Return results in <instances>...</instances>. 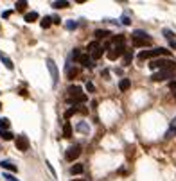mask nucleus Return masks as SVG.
Returning a JSON list of instances; mask_svg holds the SVG:
<instances>
[{"label":"nucleus","instance_id":"dca6fc26","mask_svg":"<svg viewBox=\"0 0 176 181\" xmlns=\"http://www.w3.org/2000/svg\"><path fill=\"white\" fill-rule=\"evenodd\" d=\"M129 86H131V81H129V79H122L120 82H119V90H120V92L129 90Z\"/></svg>","mask_w":176,"mask_h":181},{"label":"nucleus","instance_id":"c756f323","mask_svg":"<svg viewBox=\"0 0 176 181\" xmlns=\"http://www.w3.org/2000/svg\"><path fill=\"white\" fill-rule=\"evenodd\" d=\"M79 58H81V50H79V49H74V50H72V59L78 61Z\"/></svg>","mask_w":176,"mask_h":181},{"label":"nucleus","instance_id":"a211bd4d","mask_svg":"<svg viewBox=\"0 0 176 181\" xmlns=\"http://www.w3.org/2000/svg\"><path fill=\"white\" fill-rule=\"evenodd\" d=\"M94 34H95V38H97V40H101V38H108V36H110V31H104V29H97V31H95Z\"/></svg>","mask_w":176,"mask_h":181},{"label":"nucleus","instance_id":"39448f33","mask_svg":"<svg viewBox=\"0 0 176 181\" xmlns=\"http://www.w3.org/2000/svg\"><path fill=\"white\" fill-rule=\"evenodd\" d=\"M174 68H167V70H157L153 75H151V79L155 81V82H160V81H165L169 79V77H173L174 75Z\"/></svg>","mask_w":176,"mask_h":181},{"label":"nucleus","instance_id":"ea45409f","mask_svg":"<svg viewBox=\"0 0 176 181\" xmlns=\"http://www.w3.org/2000/svg\"><path fill=\"white\" fill-rule=\"evenodd\" d=\"M72 181H85V179H72Z\"/></svg>","mask_w":176,"mask_h":181},{"label":"nucleus","instance_id":"393cba45","mask_svg":"<svg viewBox=\"0 0 176 181\" xmlns=\"http://www.w3.org/2000/svg\"><path fill=\"white\" fill-rule=\"evenodd\" d=\"M36 18H38V13H27V15H25V22H27V23H33Z\"/></svg>","mask_w":176,"mask_h":181},{"label":"nucleus","instance_id":"b1692460","mask_svg":"<svg viewBox=\"0 0 176 181\" xmlns=\"http://www.w3.org/2000/svg\"><path fill=\"white\" fill-rule=\"evenodd\" d=\"M83 90H81V86H78V84H74V86H70L68 88V95H76V93H81Z\"/></svg>","mask_w":176,"mask_h":181},{"label":"nucleus","instance_id":"6ab92c4d","mask_svg":"<svg viewBox=\"0 0 176 181\" xmlns=\"http://www.w3.org/2000/svg\"><path fill=\"white\" fill-rule=\"evenodd\" d=\"M0 138L2 140H15V135L11 131H0Z\"/></svg>","mask_w":176,"mask_h":181},{"label":"nucleus","instance_id":"9b49d317","mask_svg":"<svg viewBox=\"0 0 176 181\" xmlns=\"http://www.w3.org/2000/svg\"><path fill=\"white\" fill-rule=\"evenodd\" d=\"M0 167H2V169H5V170H11V172H16V170H18V169H16V165H15V163H11L9 160L0 161Z\"/></svg>","mask_w":176,"mask_h":181},{"label":"nucleus","instance_id":"4be33fe9","mask_svg":"<svg viewBox=\"0 0 176 181\" xmlns=\"http://www.w3.org/2000/svg\"><path fill=\"white\" fill-rule=\"evenodd\" d=\"M40 23H41V27H43V29H49V27L52 25V16H45Z\"/></svg>","mask_w":176,"mask_h":181},{"label":"nucleus","instance_id":"2f4dec72","mask_svg":"<svg viewBox=\"0 0 176 181\" xmlns=\"http://www.w3.org/2000/svg\"><path fill=\"white\" fill-rule=\"evenodd\" d=\"M78 129H79V131H83V133H88V126H86L85 122H81V124H79Z\"/></svg>","mask_w":176,"mask_h":181},{"label":"nucleus","instance_id":"72a5a7b5","mask_svg":"<svg viewBox=\"0 0 176 181\" xmlns=\"http://www.w3.org/2000/svg\"><path fill=\"white\" fill-rule=\"evenodd\" d=\"M86 90H88V92H95V86H94L92 82H86Z\"/></svg>","mask_w":176,"mask_h":181},{"label":"nucleus","instance_id":"f257e3e1","mask_svg":"<svg viewBox=\"0 0 176 181\" xmlns=\"http://www.w3.org/2000/svg\"><path fill=\"white\" fill-rule=\"evenodd\" d=\"M113 43H115L113 49L106 52V56H108L110 61H115L117 58H120L122 54H126V47H124V38H122V36H115V38H113Z\"/></svg>","mask_w":176,"mask_h":181},{"label":"nucleus","instance_id":"ddd939ff","mask_svg":"<svg viewBox=\"0 0 176 181\" xmlns=\"http://www.w3.org/2000/svg\"><path fill=\"white\" fill-rule=\"evenodd\" d=\"M0 59H2V63H4V66H5L7 70H13V66H15V65H13V61L9 59V58H7L5 54H2V52H0Z\"/></svg>","mask_w":176,"mask_h":181},{"label":"nucleus","instance_id":"6e6552de","mask_svg":"<svg viewBox=\"0 0 176 181\" xmlns=\"http://www.w3.org/2000/svg\"><path fill=\"white\" fill-rule=\"evenodd\" d=\"M79 154H81V147L79 145H72L70 149H67V154H65V158L68 161H74L79 158Z\"/></svg>","mask_w":176,"mask_h":181},{"label":"nucleus","instance_id":"4468645a","mask_svg":"<svg viewBox=\"0 0 176 181\" xmlns=\"http://www.w3.org/2000/svg\"><path fill=\"white\" fill-rule=\"evenodd\" d=\"M63 136H65V138H70V136H72V126H70L68 120L63 124Z\"/></svg>","mask_w":176,"mask_h":181},{"label":"nucleus","instance_id":"c9c22d12","mask_svg":"<svg viewBox=\"0 0 176 181\" xmlns=\"http://www.w3.org/2000/svg\"><path fill=\"white\" fill-rule=\"evenodd\" d=\"M122 23H124V25H129V18H128V16H124V18H122Z\"/></svg>","mask_w":176,"mask_h":181},{"label":"nucleus","instance_id":"aec40b11","mask_svg":"<svg viewBox=\"0 0 176 181\" xmlns=\"http://www.w3.org/2000/svg\"><path fill=\"white\" fill-rule=\"evenodd\" d=\"M171 136H176V117H174V120L171 122V127L167 131V138H171Z\"/></svg>","mask_w":176,"mask_h":181},{"label":"nucleus","instance_id":"f8f14e48","mask_svg":"<svg viewBox=\"0 0 176 181\" xmlns=\"http://www.w3.org/2000/svg\"><path fill=\"white\" fill-rule=\"evenodd\" d=\"M102 52H104V49H102V45H99L97 49H94L92 52H90V58H92V61H95L99 59L101 56H102Z\"/></svg>","mask_w":176,"mask_h":181},{"label":"nucleus","instance_id":"e433bc0d","mask_svg":"<svg viewBox=\"0 0 176 181\" xmlns=\"http://www.w3.org/2000/svg\"><path fill=\"white\" fill-rule=\"evenodd\" d=\"M2 16H4V18H9V16H11V11H5V13H4Z\"/></svg>","mask_w":176,"mask_h":181},{"label":"nucleus","instance_id":"a878e982","mask_svg":"<svg viewBox=\"0 0 176 181\" xmlns=\"http://www.w3.org/2000/svg\"><path fill=\"white\" fill-rule=\"evenodd\" d=\"M164 36L169 41H174V34H173V31H169V29H164Z\"/></svg>","mask_w":176,"mask_h":181},{"label":"nucleus","instance_id":"4c0bfd02","mask_svg":"<svg viewBox=\"0 0 176 181\" xmlns=\"http://www.w3.org/2000/svg\"><path fill=\"white\" fill-rule=\"evenodd\" d=\"M169 45H171V49H174V50H176V40L174 41H169Z\"/></svg>","mask_w":176,"mask_h":181},{"label":"nucleus","instance_id":"f03ea898","mask_svg":"<svg viewBox=\"0 0 176 181\" xmlns=\"http://www.w3.org/2000/svg\"><path fill=\"white\" fill-rule=\"evenodd\" d=\"M149 68L153 70H167V68H174L176 70V61H173L171 58H165V59H153L149 63Z\"/></svg>","mask_w":176,"mask_h":181},{"label":"nucleus","instance_id":"0eeeda50","mask_svg":"<svg viewBox=\"0 0 176 181\" xmlns=\"http://www.w3.org/2000/svg\"><path fill=\"white\" fill-rule=\"evenodd\" d=\"M47 68H49V72H50V75H52V84L56 86L58 84V79H59V74H58V68H56V63L52 59H47Z\"/></svg>","mask_w":176,"mask_h":181},{"label":"nucleus","instance_id":"473e14b6","mask_svg":"<svg viewBox=\"0 0 176 181\" xmlns=\"http://www.w3.org/2000/svg\"><path fill=\"white\" fill-rule=\"evenodd\" d=\"M2 178H4V179H5V181H18V179H16V178H15V176H13V174H4Z\"/></svg>","mask_w":176,"mask_h":181},{"label":"nucleus","instance_id":"7ed1b4c3","mask_svg":"<svg viewBox=\"0 0 176 181\" xmlns=\"http://www.w3.org/2000/svg\"><path fill=\"white\" fill-rule=\"evenodd\" d=\"M131 36H133V45L135 47H146V45L153 43V38L149 34H146L144 31H135Z\"/></svg>","mask_w":176,"mask_h":181},{"label":"nucleus","instance_id":"9d476101","mask_svg":"<svg viewBox=\"0 0 176 181\" xmlns=\"http://www.w3.org/2000/svg\"><path fill=\"white\" fill-rule=\"evenodd\" d=\"M78 63H81L83 66H90V68L94 66V61H92V58H90L88 54H81V58L78 59Z\"/></svg>","mask_w":176,"mask_h":181},{"label":"nucleus","instance_id":"bb28decb","mask_svg":"<svg viewBox=\"0 0 176 181\" xmlns=\"http://www.w3.org/2000/svg\"><path fill=\"white\" fill-rule=\"evenodd\" d=\"M78 74H79V68H68L67 77H68V79H74V75H78Z\"/></svg>","mask_w":176,"mask_h":181},{"label":"nucleus","instance_id":"412c9836","mask_svg":"<svg viewBox=\"0 0 176 181\" xmlns=\"http://www.w3.org/2000/svg\"><path fill=\"white\" fill-rule=\"evenodd\" d=\"M131 61H133V52L126 50V54H124V65L128 66V65H131Z\"/></svg>","mask_w":176,"mask_h":181},{"label":"nucleus","instance_id":"f3484780","mask_svg":"<svg viewBox=\"0 0 176 181\" xmlns=\"http://www.w3.org/2000/svg\"><path fill=\"white\" fill-rule=\"evenodd\" d=\"M70 5V2H67V0H61V2H52V7L54 9H65V7H68Z\"/></svg>","mask_w":176,"mask_h":181},{"label":"nucleus","instance_id":"cd10ccee","mask_svg":"<svg viewBox=\"0 0 176 181\" xmlns=\"http://www.w3.org/2000/svg\"><path fill=\"white\" fill-rule=\"evenodd\" d=\"M15 5H16V11H25V7H27V2H23V0H22V2H16Z\"/></svg>","mask_w":176,"mask_h":181},{"label":"nucleus","instance_id":"58836bf2","mask_svg":"<svg viewBox=\"0 0 176 181\" xmlns=\"http://www.w3.org/2000/svg\"><path fill=\"white\" fill-rule=\"evenodd\" d=\"M59 22H61V20H59L58 16H52V23H59Z\"/></svg>","mask_w":176,"mask_h":181},{"label":"nucleus","instance_id":"a19ab883","mask_svg":"<svg viewBox=\"0 0 176 181\" xmlns=\"http://www.w3.org/2000/svg\"><path fill=\"white\" fill-rule=\"evenodd\" d=\"M174 99H176V93H174Z\"/></svg>","mask_w":176,"mask_h":181},{"label":"nucleus","instance_id":"1a4fd4ad","mask_svg":"<svg viewBox=\"0 0 176 181\" xmlns=\"http://www.w3.org/2000/svg\"><path fill=\"white\" fill-rule=\"evenodd\" d=\"M86 99H88V97H86V93H85V92L76 93V95H68V97H67V101L70 102V104H74V106H76V104H83V102H86Z\"/></svg>","mask_w":176,"mask_h":181},{"label":"nucleus","instance_id":"f704fd0d","mask_svg":"<svg viewBox=\"0 0 176 181\" xmlns=\"http://www.w3.org/2000/svg\"><path fill=\"white\" fill-rule=\"evenodd\" d=\"M169 88H171V90H173V92L176 93V81H173V82H169Z\"/></svg>","mask_w":176,"mask_h":181},{"label":"nucleus","instance_id":"c85d7f7f","mask_svg":"<svg viewBox=\"0 0 176 181\" xmlns=\"http://www.w3.org/2000/svg\"><path fill=\"white\" fill-rule=\"evenodd\" d=\"M65 27H67L68 31H72V29H76V27H78V22H74V20L67 22V23H65Z\"/></svg>","mask_w":176,"mask_h":181},{"label":"nucleus","instance_id":"7c9ffc66","mask_svg":"<svg viewBox=\"0 0 176 181\" xmlns=\"http://www.w3.org/2000/svg\"><path fill=\"white\" fill-rule=\"evenodd\" d=\"M99 47V41H92V43H88V47H86V49H88V52H92V50H94V49H97Z\"/></svg>","mask_w":176,"mask_h":181},{"label":"nucleus","instance_id":"20e7f679","mask_svg":"<svg viewBox=\"0 0 176 181\" xmlns=\"http://www.w3.org/2000/svg\"><path fill=\"white\" fill-rule=\"evenodd\" d=\"M171 52L167 50V49H151V50H142L140 54H138V59L144 61V59H149V58H158V56H169Z\"/></svg>","mask_w":176,"mask_h":181},{"label":"nucleus","instance_id":"2eb2a0df","mask_svg":"<svg viewBox=\"0 0 176 181\" xmlns=\"http://www.w3.org/2000/svg\"><path fill=\"white\" fill-rule=\"evenodd\" d=\"M83 170H85V165H83V163H76V165L70 167V174H81Z\"/></svg>","mask_w":176,"mask_h":181},{"label":"nucleus","instance_id":"5701e85b","mask_svg":"<svg viewBox=\"0 0 176 181\" xmlns=\"http://www.w3.org/2000/svg\"><path fill=\"white\" fill-rule=\"evenodd\" d=\"M9 120L7 119H0V131H9Z\"/></svg>","mask_w":176,"mask_h":181},{"label":"nucleus","instance_id":"423d86ee","mask_svg":"<svg viewBox=\"0 0 176 181\" xmlns=\"http://www.w3.org/2000/svg\"><path fill=\"white\" fill-rule=\"evenodd\" d=\"M15 143H16V149L22 151V153H25V151L29 149V138H27L25 135H18V136L15 138Z\"/></svg>","mask_w":176,"mask_h":181}]
</instances>
